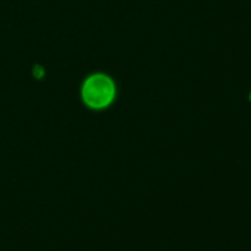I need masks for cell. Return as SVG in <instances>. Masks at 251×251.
Masks as SVG:
<instances>
[{
	"label": "cell",
	"mask_w": 251,
	"mask_h": 251,
	"mask_svg": "<svg viewBox=\"0 0 251 251\" xmlns=\"http://www.w3.org/2000/svg\"><path fill=\"white\" fill-rule=\"evenodd\" d=\"M115 98V85L108 76L95 74L85 81L83 99L91 108H103L110 105Z\"/></svg>",
	"instance_id": "obj_1"
},
{
	"label": "cell",
	"mask_w": 251,
	"mask_h": 251,
	"mask_svg": "<svg viewBox=\"0 0 251 251\" xmlns=\"http://www.w3.org/2000/svg\"><path fill=\"white\" fill-rule=\"evenodd\" d=\"M250 101H251V94H250Z\"/></svg>",
	"instance_id": "obj_3"
},
{
	"label": "cell",
	"mask_w": 251,
	"mask_h": 251,
	"mask_svg": "<svg viewBox=\"0 0 251 251\" xmlns=\"http://www.w3.org/2000/svg\"><path fill=\"white\" fill-rule=\"evenodd\" d=\"M43 75V69L41 67H36L35 68V76L36 78H41Z\"/></svg>",
	"instance_id": "obj_2"
}]
</instances>
